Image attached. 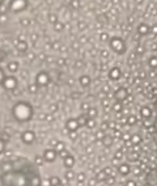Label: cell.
I'll list each match as a JSON object with an SVG mask.
<instances>
[{
  "label": "cell",
  "mask_w": 157,
  "mask_h": 186,
  "mask_svg": "<svg viewBox=\"0 0 157 186\" xmlns=\"http://www.w3.org/2000/svg\"><path fill=\"white\" fill-rule=\"evenodd\" d=\"M119 76H120V71L118 68H114V69H111V72H110V78L111 79H119Z\"/></svg>",
  "instance_id": "obj_16"
},
{
  "label": "cell",
  "mask_w": 157,
  "mask_h": 186,
  "mask_svg": "<svg viewBox=\"0 0 157 186\" xmlns=\"http://www.w3.org/2000/svg\"><path fill=\"white\" fill-rule=\"evenodd\" d=\"M105 137H106V135L103 134V131H97V134H96V139H97V140H103Z\"/></svg>",
  "instance_id": "obj_25"
},
{
  "label": "cell",
  "mask_w": 157,
  "mask_h": 186,
  "mask_svg": "<svg viewBox=\"0 0 157 186\" xmlns=\"http://www.w3.org/2000/svg\"><path fill=\"white\" fill-rule=\"evenodd\" d=\"M87 126H88L89 128H93L94 126H96V122H94V119H89V121L87 122Z\"/></svg>",
  "instance_id": "obj_30"
},
{
  "label": "cell",
  "mask_w": 157,
  "mask_h": 186,
  "mask_svg": "<svg viewBox=\"0 0 157 186\" xmlns=\"http://www.w3.org/2000/svg\"><path fill=\"white\" fill-rule=\"evenodd\" d=\"M42 156H43L46 162H54L58 157V152L55 151L54 148H47V149H45L43 151V155Z\"/></svg>",
  "instance_id": "obj_4"
},
{
  "label": "cell",
  "mask_w": 157,
  "mask_h": 186,
  "mask_svg": "<svg viewBox=\"0 0 157 186\" xmlns=\"http://www.w3.org/2000/svg\"><path fill=\"white\" fill-rule=\"evenodd\" d=\"M56 186H64L63 184H59V185H56Z\"/></svg>",
  "instance_id": "obj_43"
},
{
  "label": "cell",
  "mask_w": 157,
  "mask_h": 186,
  "mask_svg": "<svg viewBox=\"0 0 157 186\" xmlns=\"http://www.w3.org/2000/svg\"><path fill=\"white\" fill-rule=\"evenodd\" d=\"M94 178H96L97 182H105V181H106V178H107V176L105 174L103 170H101V172H98V173L96 174V177H94Z\"/></svg>",
  "instance_id": "obj_11"
},
{
  "label": "cell",
  "mask_w": 157,
  "mask_h": 186,
  "mask_svg": "<svg viewBox=\"0 0 157 186\" xmlns=\"http://www.w3.org/2000/svg\"><path fill=\"white\" fill-rule=\"evenodd\" d=\"M77 122H78V125H80V126H84V125H87L88 119L85 117H80V118H77Z\"/></svg>",
  "instance_id": "obj_28"
},
{
  "label": "cell",
  "mask_w": 157,
  "mask_h": 186,
  "mask_svg": "<svg viewBox=\"0 0 157 186\" xmlns=\"http://www.w3.org/2000/svg\"><path fill=\"white\" fill-rule=\"evenodd\" d=\"M3 84H4V87L7 89H13L17 85V81H16L15 78H7L4 81H3Z\"/></svg>",
  "instance_id": "obj_8"
},
{
  "label": "cell",
  "mask_w": 157,
  "mask_h": 186,
  "mask_svg": "<svg viewBox=\"0 0 157 186\" xmlns=\"http://www.w3.org/2000/svg\"><path fill=\"white\" fill-rule=\"evenodd\" d=\"M37 83L39 85H46L48 83V76L46 72H41V74H38L37 76Z\"/></svg>",
  "instance_id": "obj_9"
},
{
  "label": "cell",
  "mask_w": 157,
  "mask_h": 186,
  "mask_svg": "<svg viewBox=\"0 0 157 186\" xmlns=\"http://www.w3.org/2000/svg\"><path fill=\"white\" fill-rule=\"evenodd\" d=\"M96 114H97V113H96V110H93V109H90L89 113H88V115H89L90 118H94V117H96Z\"/></svg>",
  "instance_id": "obj_33"
},
{
  "label": "cell",
  "mask_w": 157,
  "mask_h": 186,
  "mask_svg": "<svg viewBox=\"0 0 157 186\" xmlns=\"http://www.w3.org/2000/svg\"><path fill=\"white\" fill-rule=\"evenodd\" d=\"M1 59H3V55H1V54H0V61H1Z\"/></svg>",
  "instance_id": "obj_42"
},
{
  "label": "cell",
  "mask_w": 157,
  "mask_h": 186,
  "mask_svg": "<svg viewBox=\"0 0 157 186\" xmlns=\"http://www.w3.org/2000/svg\"><path fill=\"white\" fill-rule=\"evenodd\" d=\"M118 173L122 176H128L131 173V165L128 162H122L118 165Z\"/></svg>",
  "instance_id": "obj_6"
},
{
  "label": "cell",
  "mask_w": 157,
  "mask_h": 186,
  "mask_svg": "<svg viewBox=\"0 0 157 186\" xmlns=\"http://www.w3.org/2000/svg\"><path fill=\"white\" fill-rule=\"evenodd\" d=\"M56 143H58V140H55V139H54V140L50 142V144L52 145V147H55V145H56Z\"/></svg>",
  "instance_id": "obj_40"
},
{
  "label": "cell",
  "mask_w": 157,
  "mask_h": 186,
  "mask_svg": "<svg viewBox=\"0 0 157 186\" xmlns=\"http://www.w3.org/2000/svg\"><path fill=\"white\" fill-rule=\"evenodd\" d=\"M155 127H156V130H157V121H156V123H155Z\"/></svg>",
  "instance_id": "obj_41"
},
{
  "label": "cell",
  "mask_w": 157,
  "mask_h": 186,
  "mask_svg": "<svg viewBox=\"0 0 157 186\" xmlns=\"http://www.w3.org/2000/svg\"><path fill=\"white\" fill-rule=\"evenodd\" d=\"M17 63H9V66H8V68L11 69L12 72H15V71H17Z\"/></svg>",
  "instance_id": "obj_29"
},
{
  "label": "cell",
  "mask_w": 157,
  "mask_h": 186,
  "mask_svg": "<svg viewBox=\"0 0 157 186\" xmlns=\"http://www.w3.org/2000/svg\"><path fill=\"white\" fill-rule=\"evenodd\" d=\"M54 149L59 154V152H62V151H64V149H65V144H64L63 142H58L56 145L54 147Z\"/></svg>",
  "instance_id": "obj_15"
},
{
  "label": "cell",
  "mask_w": 157,
  "mask_h": 186,
  "mask_svg": "<svg viewBox=\"0 0 157 186\" xmlns=\"http://www.w3.org/2000/svg\"><path fill=\"white\" fill-rule=\"evenodd\" d=\"M5 148H7V142H4L1 138H0V155H3L5 152Z\"/></svg>",
  "instance_id": "obj_19"
},
{
  "label": "cell",
  "mask_w": 157,
  "mask_h": 186,
  "mask_svg": "<svg viewBox=\"0 0 157 186\" xmlns=\"http://www.w3.org/2000/svg\"><path fill=\"white\" fill-rule=\"evenodd\" d=\"M142 115H143L144 118H148L149 115H150V110H149L148 108H143L142 109Z\"/></svg>",
  "instance_id": "obj_20"
},
{
  "label": "cell",
  "mask_w": 157,
  "mask_h": 186,
  "mask_svg": "<svg viewBox=\"0 0 157 186\" xmlns=\"http://www.w3.org/2000/svg\"><path fill=\"white\" fill-rule=\"evenodd\" d=\"M85 178H87V177H85V173H83V172L76 174V180H77L78 184H83V182L85 181Z\"/></svg>",
  "instance_id": "obj_18"
},
{
  "label": "cell",
  "mask_w": 157,
  "mask_h": 186,
  "mask_svg": "<svg viewBox=\"0 0 157 186\" xmlns=\"http://www.w3.org/2000/svg\"><path fill=\"white\" fill-rule=\"evenodd\" d=\"M156 143H157V137H156Z\"/></svg>",
  "instance_id": "obj_44"
},
{
  "label": "cell",
  "mask_w": 157,
  "mask_h": 186,
  "mask_svg": "<svg viewBox=\"0 0 157 186\" xmlns=\"http://www.w3.org/2000/svg\"><path fill=\"white\" fill-rule=\"evenodd\" d=\"M45 162H46V161H45L43 156H42V155H35V157H34V164L37 165V167H42Z\"/></svg>",
  "instance_id": "obj_10"
},
{
  "label": "cell",
  "mask_w": 157,
  "mask_h": 186,
  "mask_svg": "<svg viewBox=\"0 0 157 186\" xmlns=\"http://www.w3.org/2000/svg\"><path fill=\"white\" fill-rule=\"evenodd\" d=\"M135 122H136V119L134 118V117H130V118H128V123H130V125H134Z\"/></svg>",
  "instance_id": "obj_37"
},
{
  "label": "cell",
  "mask_w": 157,
  "mask_h": 186,
  "mask_svg": "<svg viewBox=\"0 0 157 186\" xmlns=\"http://www.w3.org/2000/svg\"><path fill=\"white\" fill-rule=\"evenodd\" d=\"M65 127H67V130L70 132H73V131H77L80 125H78L77 119H68L67 123H65Z\"/></svg>",
  "instance_id": "obj_7"
},
{
  "label": "cell",
  "mask_w": 157,
  "mask_h": 186,
  "mask_svg": "<svg viewBox=\"0 0 157 186\" xmlns=\"http://www.w3.org/2000/svg\"><path fill=\"white\" fill-rule=\"evenodd\" d=\"M42 186H51L50 180H48V178H45V180H42Z\"/></svg>",
  "instance_id": "obj_31"
},
{
  "label": "cell",
  "mask_w": 157,
  "mask_h": 186,
  "mask_svg": "<svg viewBox=\"0 0 157 186\" xmlns=\"http://www.w3.org/2000/svg\"><path fill=\"white\" fill-rule=\"evenodd\" d=\"M75 164H76V159H75L73 155H70L65 159H63V167L65 169H73Z\"/></svg>",
  "instance_id": "obj_5"
},
{
  "label": "cell",
  "mask_w": 157,
  "mask_h": 186,
  "mask_svg": "<svg viewBox=\"0 0 157 186\" xmlns=\"http://www.w3.org/2000/svg\"><path fill=\"white\" fill-rule=\"evenodd\" d=\"M0 138H1L4 142H7V140H9V139H11V135H7L5 132H3V135H1V137H0Z\"/></svg>",
  "instance_id": "obj_32"
},
{
  "label": "cell",
  "mask_w": 157,
  "mask_h": 186,
  "mask_svg": "<svg viewBox=\"0 0 157 186\" xmlns=\"http://www.w3.org/2000/svg\"><path fill=\"white\" fill-rule=\"evenodd\" d=\"M140 142H142V138L139 135H132L131 137V143L132 144H140Z\"/></svg>",
  "instance_id": "obj_17"
},
{
  "label": "cell",
  "mask_w": 157,
  "mask_h": 186,
  "mask_svg": "<svg viewBox=\"0 0 157 186\" xmlns=\"http://www.w3.org/2000/svg\"><path fill=\"white\" fill-rule=\"evenodd\" d=\"M21 140L22 143H25V144L30 145L33 143L35 142V132L32 131V130H26L21 134Z\"/></svg>",
  "instance_id": "obj_3"
},
{
  "label": "cell",
  "mask_w": 157,
  "mask_h": 186,
  "mask_svg": "<svg viewBox=\"0 0 157 186\" xmlns=\"http://www.w3.org/2000/svg\"><path fill=\"white\" fill-rule=\"evenodd\" d=\"M126 186H136V184H135V181H126Z\"/></svg>",
  "instance_id": "obj_36"
},
{
  "label": "cell",
  "mask_w": 157,
  "mask_h": 186,
  "mask_svg": "<svg viewBox=\"0 0 157 186\" xmlns=\"http://www.w3.org/2000/svg\"><path fill=\"white\" fill-rule=\"evenodd\" d=\"M12 113L18 122H28L33 117V108L26 102H18L13 106Z\"/></svg>",
  "instance_id": "obj_2"
},
{
  "label": "cell",
  "mask_w": 157,
  "mask_h": 186,
  "mask_svg": "<svg viewBox=\"0 0 157 186\" xmlns=\"http://www.w3.org/2000/svg\"><path fill=\"white\" fill-rule=\"evenodd\" d=\"M126 96H127V92L124 91V89H119V91L115 93V97H117V100H119V101L126 98Z\"/></svg>",
  "instance_id": "obj_14"
},
{
  "label": "cell",
  "mask_w": 157,
  "mask_h": 186,
  "mask_svg": "<svg viewBox=\"0 0 157 186\" xmlns=\"http://www.w3.org/2000/svg\"><path fill=\"white\" fill-rule=\"evenodd\" d=\"M65 180L67 181H72L73 178H76V174H75L73 169H67V172H65Z\"/></svg>",
  "instance_id": "obj_12"
},
{
  "label": "cell",
  "mask_w": 157,
  "mask_h": 186,
  "mask_svg": "<svg viewBox=\"0 0 157 186\" xmlns=\"http://www.w3.org/2000/svg\"><path fill=\"white\" fill-rule=\"evenodd\" d=\"M96 182H97V181H96V178H92V180L89 181V186H93L94 184H96Z\"/></svg>",
  "instance_id": "obj_39"
},
{
  "label": "cell",
  "mask_w": 157,
  "mask_h": 186,
  "mask_svg": "<svg viewBox=\"0 0 157 186\" xmlns=\"http://www.w3.org/2000/svg\"><path fill=\"white\" fill-rule=\"evenodd\" d=\"M103 143H105V145H107V147H110V145L113 144V138H110V137H105V139H103Z\"/></svg>",
  "instance_id": "obj_23"
},
{
  "label": "cell",
  "mask_w": 157,
  "mask_h": 186,
  "mask_svg": "<svg viewBox=\"0 0 157 186\" xmlns=\"http://www.w3.org/2000/svg\"><path fill=\"white\" fill-rule=\"evenodd\" d=\"M70 155H71V154L68 152V149H67V148H65L64 151H62V152H59V154H58V156H60V157H62V160H63V159H65L67 156H70Z\"/></svg>",
  "instance_id": "obj_21"
},
{
  "label": "cell",
  "mask_w": 157,
  "mask_h": 186,
  "mask_svg": "<svg viewBox=\"0 0 157 186\" xmlns=\"http://www.w3.org/2000/svg\"><path fill=\"white\" fill-rule=\"evenodd\" d=\"M5 80V78H4V72H3V69L0 68V83H3Z\"/></svg>",
  "instance_id": "obj_35"
},
{
  "label": "cell",
  "mask_w": 157,
  "mask_h": 186,
  "mask_svg": "<svg viewBox=\"0 0 157 186\" xmlns=\"http://www.w3.org/2000/svg\"><path fill=\"white\" fill-rule=\"evenodd\" d=\"M48 180H50L51 186H56L59 184H62V180L58 177V176H51V177H48Z\"/></svg>",
  "instance_id": "obj_13"
},
{
  "label": "cell",
  "mask_w": 157,
  "mask_h": 186,
  "mask_svg": "<svg viewBox=\"0 0 157 186\" xmlns=\"http://www.w3.org/2000/svg\"><path fill=\"white\" fill-rule=\"evenodd\" d=\"M136 159H137V154H134L132 152V154L128 155V160H136Z\"/></svg>",
  "instance_id": "obj_34"
},
{
  "label": "cell",
  "mask_w": 157,
  "mask_h": 186,
  "mask_svg": "<svg viewBox=\"0 0 157 186\" xmlns=\"http://www.w3.org/2000/svg\"><path fill=\"white\" fill-rule=\"evenodd\" d=\"M105 182H106V184L107 185H113L114 184V182H115V176H109V177H107L106 178V181H105Z\"/></svg>",
  "instance_id": "obj_22"
},
{
  "label": "cell",
  "mask_w": 157,
  "mask_h": 186,
  "mask_svg": "<svg viewBox=\"0 0 157 186\" xmlns=\"http://www.w3.org/2000/svg\"><path fill=\"white\" fill-rule=\"evenodd\" d=\"M70 137H71V139H76V138H77V134H76V131L71 132V134H70Z\"/></svg>",
  "instance_id": "obj_38"
},
{
  "label": "cell",
  "mask_w": 157,
  "mask_h": 186,
  "mask_svg": "<svg viewBox=\"0 0 157 186\" xmlns=\"http://www.w3.org/2000/svg\"><path fill=\"white\" fill-rule=\"evenodd\" d=\"M29 165L24 168H15L0 174V186H33V174Z\"/></svg>",
  "instance_id": "obj_1"
},
{
  "label": "cell",
  "mask_w": 157,
  "mask_h": 186,
  "mask_svg": "<svg viewBox=\"0 0 157 186\" xmlns=\"http://www.w3.org/2000/svg\"><path fill=\"white\" fill-rule=\"evenodd\" d=\"M123 157V154L120 149H118V151L115 152V155H114V160H120V159Z\"/></svg>",
  "instance_id": "obj_26"
},
{
  "label": "cell",
  "mask_w": 157,
  "mask_h": 186,
  "mask_svg": "<svg viewBox=\"0 0 157 186\" xmlns=\"http://www.w3.org/2000/svg\"><path fill=\"white\" fill-rule=\"evenodd\" d=\"M80 81H81V85H84V87L89 85V78H88V76H84V78H81Z\"/></svg>",
  "instance_id": "obj_24"
},
{
  "label": "cell",
  "mask_w": 157,
  "mask_h": 186,
  "mask_svg": "<svg viewBox=\"0 0 157 186\" xmlns=\"http://www.w3.org/2000/svg\"><path fill=\"white\" fill-rule=\"evenodd\" d=\"M103 172H105V174H106L107 177H109V176H113V168L111 167H106L103 169Z\"/></svg>",
  "instance_id": "obj_27"
}]
</instances>
